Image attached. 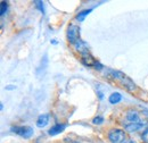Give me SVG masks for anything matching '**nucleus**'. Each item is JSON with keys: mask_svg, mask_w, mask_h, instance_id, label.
<instances>
[{"mask_svg": "<svg viewBox=\"0 0 148 143\" xmlns=\"http://www.w3.org/2000/svg\"><path fill=\"white\" fill-rule=\"evenodd\" d=\"M112 75L115 80H117L119 82H121L122 85L125 86V89L129 90V91H133L136 90V84L131 81V78L128 77L125 74H123L122 72H119V71H111Z\"/></svg>", "mask_w": 148, "mask_h": 143, "instance_id": "nucleus-1", "label": "nucleus"}, {"mask_svg": "<svg viewBox=\"0 0 148 143\" xmlns=\"http://www.w3.org/2000/svg\"><path fill=\"white\" fill-rule=\"evenodd\" d=\"M108 139L112 143H123L125 141V132L120 128L112 129L108 133Z\"/></svg>", "mask_w": 148, "mask_h": 143, "instance_id": "nucleus-2", "label": "nucleus"}, {"mask_svg": "<svg viewBox=\"0 0 148 143\" xmlns=\"http://www.w3.org/2000/svg\"><path fill=\"white\" fill-rule=\"evenodd\" d=\"M67 39L72 44H75L80 40V29H79V26H76V25L69 26V29H67Z\"/></svg>", "mask_w": 148, "mask_h": 143, "instance_id": "nucleus-3", "label": "nucleus"}, {"mask_svg": "<svg viewBox=\"0 0 148 143\" xmlns=\"http://www.w3.org/2000/svg\"><path fill=\"white\" fill-rule=\"evenodd\" d=\"M12 131L16 134H19L21 136H23L24 139H30L33 135V129L30 126H16V127H12Z\"/></svg>", "mask_w": 148, "mask_h": 143, "instance_id": "nucleus-4", "label": "nucleus"}, {"mask_svg": "<svg viewBox=\"0 0 148 143\" xmlns=\"http://www.w3.org/2000/svg\"><path fill=\"white\" fill-rule=\"evenodd\" d=\"M147 123H145V122H136V123H128L127 125L124 126V128H125V131L127 132H129V133H133V132H137V131H139V129H143L145 126H146Z\"/></svg>", "mask_w": 148, "mask_h": 143, "instance_id": "nucleus-5", "label": "nucleus"}, {"mask_svg": "<svg viewBox=\"0 0 148 143\" xmlns=\"http://www.w3.org/2000/svg\"><path fill=\"white\" fill-rule=\"evenodd\" d=\"M82 61H83V64L86 66H92V67H95L98 64V61H96V59L89 54V51L82 54Z\"/></svg>", "mask_w": 148, "mask_h": 143, "instance_id": "nucleus-6", "label": "nucleus"}, {"mask_svg": "<svg viewBox=\"0 0 148 143\" xmlns=\"http://www.w3.org/2000/svg\"><path fill=\"white\" fill-rule=\"evenodd\" d=\"M49 123V115L47 114H43V115H40L37 119V126L39 128H43L45 126L48 125Z\"/></svg>", "mask_w": 148, "mask_h": 143, "instance_id": "nucleus-7", "label": "nucleus"}, {"mask_svg": "<svg viewBox=\"0 0 148 143\" xmlns=\"http://www.w3.org/2000/svg\"><path fill=\"white\" fill-rule=\"evenodd\" d=\"M74 48L76 51H79L80 54H84V52H88V44L86 42H83L82 40H79L75 44H74Z\"/></svg>", "mask_w": 148, "mask_h": 143, "instance_id": "nucleus-8", "label": "nucleus"}, {"mask_svg": "<svg viewBox=\"0 0 148 143\" xmlns=\"http://www.w3.org/2000/svg\"><path fill=\"white\" fill-rule=\"evenodd\" d=\"M127 119L130 123H136V122H140L139 119V112L136 110H129L127 112Z\"/></svg>", "mask_w": 148, "mask_h": 143, "instance_id": "nucleus-9", "label": "nucleus"}, {"mask_svg": "<svg viewBox=\"0 0 148 143\" xmlns=\"http://www.w3.org/2000/svg\"><path fill=\"white\" fill-rule=\"evenodd\" d=\"M66 125L64 124H57V125H54L50 129H49V135H57L59 134L60 132H63L65 129Z\"/></svg>", "mask_w": 148, "mask_h": 143, "instance_id": "nucleus-10", "label": "nucleus"}, {"mask_svg": "<svg viewBox=\"0 0 148 143\" xmlns=\"http://www.w3.org/2000/svg\"><path fill=\"white\" fill-rule=\"evenodd\" d=\"M121 100H122V95L119 92H114V93H112L111 95H110V102L113 104V105L119 104Z\"/></svg>", "mask_w": 148, "mask_h": 143, "instance_id": "nucleus-11", "label": "nucleus"}, {"mask_svg": "<svg viewBox=\"0 0 148 143\" xmlns=\"http://www.w3.org/2000/svg\"><path fill=\"white\" fill-rule=\"evenodd\" d=\"M89 13H91V9H86V10H83V12H81L77 16H76V19L79 20V22H82L83 19H84V17L89 14Z\"/></svg>", "mask_w": 148, "mask_h": 143, "instance_id": "nucleus-12", "label": "nucleus"}, {"mask_svg": "<svg viewBox=\"0 0 148 143\" xmlns=\"http://www.w3.org/2000/svg\"><path fill=\"white\" fill-rule=\"evenodd\" d=\"M47 64H48V59H47V54H45V56H43V59L41 60V65H40V67L38 68V74H39L40 71H45V69H46Z\"/></svg>", "mask_w": 148, "mask_h": 143, "instance_id": "nucleus-13", "label": "nucleus"}, {"mask_svg": "<svg viewBox=\"0 0 148 143\" xmlns=\"http://www.w3.org/2000/svg\"><path fill=\"white\" fill-rule=\"evenodd\" d=\"M92 123L95 124V125H100V124L104 123V118H103L101 116H97V117L93 118Z\"/></svg>", "mask_w": 148, "mask_h": 143, "instance_id": "nucleus-14", "label": "nucleus"}, {"mask_svg": "<svg viewBox=\"0 0 148 143\" xmlns=\"http://www.w3.org/2000/svg\"><path fill=\"white\" fill-rule=\"evenodd\" d=\"M7 8H8V6H7V2L2 1V2H1V12H0V15H1V16H3V15L6 14V12H7Z\"/></svg>", "mask_w": 148, "mask_h": 143, "instance_id": "nucleus-15", "label": "nucleus"}, {"mask_svg": "<svg viewBox=\"0 0 148 143\" xmlns=\"http://www.w3.org/2000/svg\"><path fill=\"white\" fill-rule=\"evenodd\" d=\"M143 140L146 143H148V127L144 131V133H143Z\"/></svg>", "mask_w": 148, "mask_h": 143, "instance_id": "nucleus-16", "label": "nucleus"}, {"mask_svg": "<svg viewBox=\"0 0 148 143\" xmlns=\"http://www.w3.org/2000/svg\"><path fill=\"white\" fill-rule=\"evenodd\" d=\"M36 3H37V7H38V8H39V9L41 10V12H43V7L41 6V5H43V3H42L41 1H36Z\"/></svg>", "mask_w": 148, "mask_h": 143, "instance_id": "nucleus-17", "label": "nucleus"}, {"mask_svg": "<svg viewBox=\"0 0 148 143\" xmlns=\"http://www.w3.org/2000/svg\"><path fill=\"white\" fill-rule=\"evenodd\" d=\"M16 88V86H14V85H8V86H6V90H14Z\"/></svg>", "mask_w": 148, "mask_h": 143, "instance_id": "nucleus-18", "label": "nucleus"}, {"mask_svg": "<svg viewBox=\"0 0 148 143\" xmlns=\"http://www.w3.org/2000/svg\"><path fill=\"white\" fill-rule=\"evenodd\" d=\"M123 143H136L134 140H127V141H124Z\"/></svg>", "mask_w": 148, "mask_h": 143, "instance_id": "nucleus-19", "label": "nucleus"}, {"mask_svg": "<svg viewBox=\"0 0 148 143\" xmlns=\"http://www.w3.org/2000/svg\"><path fill=\"white\" fill-rule=\"evenodd\" d=\"M74 143H80V142H74Z\"/></svg>", "mask_w": 148, "mask_h": 143, "instance_id": "nucleus-20", "label": "nucleus"}]
</instances>
